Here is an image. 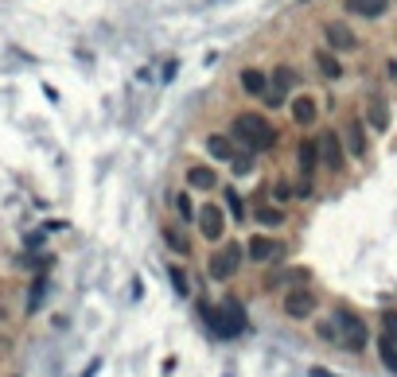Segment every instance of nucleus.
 <instances>
[{
  "label": "nucleus",
  "instance_id": "nucleus-9",
  "mask_svg": "<svg viewBox=\"0 0 397 377\" xmlns=\"http://www.w3.org/2000/svg\"><path fill=\"white\" fill-rule=\"evenodd\" d=\"M246 257L253 261V265H277V261L285 257V241L269 238V234H257V238H249Z\"/></svg>",
  "mask_w": 397,
  "mask_h": 377
},
{
  "label": "nucleus",
  "instance_id": "nucleus-29",
  "mask_svg": "<svg viewBox=\"0 0 397 377\" xmlns=\"http://www.w3.org/2000/svg\"><path fill=\"white\" fill-rule=\"evenodd\" d=\"M382 323H386V335L397 342V311L394 308H386V315H382Z\"/></svg>",
  "mask_w": 397,
  "mask_h": 377
},
{
  "label": "nucleus",
  "instance_id": "nucleus-3",
  "mask_svg": "<svg viewBox=\"0 0 397 377\" xmlns=\"http://www.w3.org/2000/svg\"><path fill=\"white\" fill-rule=\"evenodd\" d=\"M331 323H335V347L350 350V354H362V350H366V342H370V327H366V319L358 315V311H350V308H335Z\"/></svg>",
  "mask_w": 397,
  "mask_h": 377
},
{
  "label": "nucleus",
  "instance_id": "nucleus-6",
  "mask_svg": "<svg viewBox=\"0 0 397 377\" xmlns=\"http://www.w3.org/2000/svg\"><path fill=\"white\" fill-rule=\"evenodd\" d=\"M280 308H285V315H288V319L304 323V319L316 315L319 299H316V292H308L304 284H300V288H288V292H285V304H280Z\"/></svg>",
  "mask_w": 397,
  "mask_h": 377
},
{
  "label": "nucleus",
  "instance_id": "nucleus-13",
  "mask_svg": "<svg viewBox=\"0 0 397 377\" xmlns=\"http://www.w3.org/2000/svg\"><path fill=\"white\" fill-rule=\"evenodd\" d=\"M366 125L374 132H386L389 129V101L378 94V89H370L366 94Z\"/></svg>",
  "mask_w": 397,
  "mask_h": 377
},
{
  "label": "nucleus",
  "instance_id": "nucleus-14",
  "mask_svg": "<svg viewBox=\"0 0 397 377\" xmlns=\"http://www.w3.org/2000/svg\"><path fill=\"white\" fill-rule=\"evenodd\" d=\"M288 113H292V121H296L300 129H308V125H316V121H319V101L308 98V94H300V98L288 101Z\"/></svg>",
  "mask_w": 397,
  "mask_h": 377
},
{
  "label": "nucleus",
  "instance_id": "nucleus-2",
  "mask_svg": "<svg viewBox=\"0 0 397 377\" xmlns=\"http://www.w3.org/2000/svg\"><path fill=\"white\" fill-rule=\"evenodd\" d=\"M203 319L214 338H238L246 331V308L242 299H222V304H203Z\"/></svg>",
  "mask_w": 397,
  "mask_h": 377
},
{
  "label": "nucleus",
  "instance_id": "nucleus-11",
  "mask_svg": "<svg viewBox=\"0 0 397 377\" xmlns=\"http://www.w3.org/2000/svg\"><path fill=\"white\" fill-rule=\"evenodd\" d=\"M343 148H347V156L355 159H366V129H362V117L358 113H347V121H343Z\"/></svg>",
  "mask_w": 397,
  "mask_h": 377
},
{
  "label": "nucleus",
  "instance_id": "nucleus-27",
  "mask_svg": "<svg viewBox=\"0 0 397 377\" xmlns=\"http://www.w3.org/2000/svg\"><path fill=\"white\" fill-rule=\"evenodd\" d=\"M43 292H47V280H35V284H31V299H28V311H35L40 308V299H43Z\"/></svg>",
  "mask_w": 397,
  "mask_h": 377
},
{
  "label": "nucleus",
  "instance_id": "nucleus-30",
  "mask_svg": "<svg viewBox=\"0 0 397 377\" xmlns=\"http://www.w3.org/2000/svg\"><path fill=\"white\" fill-rule=\"evenodd\" d=\"M316 335L323 338V342H335V323H331V319H323V323L316 327Z\"/></svg>",
  "mask_w": 397,
  "mask_h": 377
},
{
  "label": "nucleus",
  "instance_id": "nucleus-4",
  "mask_svg": "<svg viewBox=\"0 0 397 377\" xmlns=\"http://www.w3.org/2000/svg\"><path fill=\"white\" fill-rule=\"evenodd\" d=\"M242 245L238 241H219V249H210L207 257V277L219 280V284H226V280H234L242 272Z\"/></svg>",
  "mask_w": 397,
  "mask_h": 377
},
{
  "label": "nucleus",
  "instance_id": "nucleus-20",
  "mask_svg": "<svg viewBox=\"0 0 397 377\" xmlns=\"http://www.w3.org/2000/svg\"><path fill=\"white\" fill-rule=\"evenodd\" d=\"M187 183L195 191H214L219 187V175H214L210 168H203V164H195V168H187Z\"/></svg>",
  "mask_w": 397,
  "mask_h": 377
},
{
  "label": "nucleus",
  "instance_id": "nucleus-26",
  "mask_svg": "<svg viewBox=\"0 0 397 377\" xmlns=\"http://www.w3.org/2000/svg\"><path fill=\"white\" fill-rule=\"evenodd\" d=\"M226 207H230V214H234V218H246V207H242V199H238V191H226Z\"/></svg>",
  "mask_w": 397,
  "mask_h": 377
},
{
  "label": "nucleus",
  "instance_id": "nucleus-15",
  "mask_svg": "<svg viewBox=\"0 0 397 377\" xmlns=\"http://www.w3.org/2000/svg\"><path fill=\"white\" fill-rule=\"evenodd\" d=\"M296 159H300V183H312V175H316V168H319L316 140H300V144H296Z\"/></svg>",
  "mask_w": 397,
  "mask_h": 377
},
{
  "label": "nucleus",
  "instance_id": "nucleus-24",
  "mask_svg": "<svg viewBox=\"0 0 397 377\" xmlns=\"http://www.w3.org/2000/svg\"><path fill=\"white\" fill-rule=\"evenodd\" d=\"M257 222H261V226H280V222H285V210H280V207H261Z\"/></svg>",
  "mask_w": 397,
  "mask_h": 377
},
{
  "label": "nucleus",
  "instance_id": "nucleus-17",
  "mask_svg": "<svg viewBox=\"0 0 397 377\" xmlns=\"http://www.w3.org/2000/svg\"><path fill=\"white\" fill-rule=\"evenodd\" d=\"M312 59H316V70H319L328 82H339V78H343V62H339L335 51L319 47V51H312Z\"/></svg>",
  "mask_w": 397,
  "mask_h": 377
},
{
  "label": "nucleus",
  "instance_id": "nucleus-1",
  "mask_svg": "<svg viewBox=\"0 0 397 377\" xmlns=\"http://www.w3.org/2000/svg\"><path fill=\"white\" fill-rule=\"evenodd\" d=\"M230 137H234V144H242L249 156L273 152V144H277V129H273L269 117L257 113V109H246V113H238V117L230 121Z\"/></svg>",
  "mask_w": 397,
  "mask_h": 377
},
{
  "label": "nucleus",
  "instance_id": "nucleus-12",
  "mask_svg": "<svg viewBox=\"0 0 397 377\" xmlns=\"http://www.w3.org/2000/svg\"><path fill=\"white\" fill-rule=\"evenodd\" d=\"M308 268L304 265H288V268H277V272H269L265 277V288H300V284H308Z\"/></svg>",
  "mask_w": 397,
  "mask_h": 377
},
{
  "label": "nucleus",
  "instance_id": "nucleus-28",
  "mask_svg": "<svg viewBox=\"0 0 397 377\" xmlns=\"http://www.w3.org/2000/svg\"><path fill=\"white\" fill-rule=\"evenodd\" d=\"M230 164H234V175H249V171H253V156H234L230 159Z\"/></svg>",
  "mask_w": 397,
  "mask_h": 377
},
{
  "label": "nucleus",
  "instance_id": "nucleus-21",
  "mask_svg": "<svg viewBox=\"0 0 397 377\" xmlns=\"http://www.w3.org/2000/svg\"><path fill=\"white\" fill-rule=\"evenodd\" d=\"M378 354H382V366H386V369H394V374H397V342H394L389 335H382V338H378Z\"/></svg>",
  "mask_w": 397,
  "mask_h": 377
},
{
  "label": "nucleus",
  "instance_id": "nucleus-18",
  "mask_svg": "<svg viewBox=\"0 0 397 377\" xmlns=\"http://www.w3.org/2000/svg\"><path fill=\"white\" fill-rule=\"evenodd\" d=\"M238 82H242V89H246L249 98H265V89H269V74L257 70V67H246L238 74Z\"/></svg>",
  "mask_w": 397,
  "mask_h": 377
},
{
  "label": "nucleus",
  "instance_id": "nucleus-22",
  "mask_svg": "<svg viewBox=\"0 0 397 377\" xmlns=\"http://www.w3.org/2000/svg\"><path fill=\"white\" fill-rule=\"evenodd\" d=\"M171 202H176V214H179V222H195L198 207L191 202V195H187V191H179V195H176Z\"/></svg>",
  "mask_w": 397,
  "mask_h": 377
},
{
  "label": "nucleus",
  "instance_id": "nucleus-7",
  "mask_svg": "<svg viewBox=\"0 0 397 377\" xmlns=\"http://www.w3.org/2000/svg\"><path fill=\"white\" fill-rule=\"evenodd\" d=\"M195 226H198V234H203L207 241H222V238H226V210H222L219 202H207V207H198Z\"/></svg>",
  "mask_w": 397,
  "mask_h": 377
},
{
  "label": "nucleus",
  "instance_id": "nucleus-8",
  "mask_svg": "<svg viewBox=\"0 0 397 377\" xmlns=\"http://www.w3.org/2000/svg\"><path fill=\"white\" fill-rule=\"evenodd\" d=\"M323 43H328V51H335V55H347V51H358V35H355V28L350 24H343V20H328L323 24Z\"/></svg>",
  "mask_w": 397,
  "mask_h": 377
},
{
  "label": "nucleus",
  "instance_id": "nucleus-23",
  "mask_svg": "<svg viewBox=\"0 0 397 377\" xmlns=\"http://www.w3.org/2000/svg\"><path fill=\"white\" fill-rule=\"evenodd\" d=\"M168 272H171V288H176L179 296H191V280H187V268H179V265H171Z\"/></svg>",
  "mask_w": 397,
  "mask_h": 377
},
{
  "label": "nucleus",
  "instance_id": "nucleus-5",
  "mask_svg": "<svg viewBox=\"0 0 397 377\" xmlns=\"http://www.w3.org/2000/svg\"><path fill=\"white\" fill-rule=\"evenodd\" d=\"M292 86H300V74L292 67H273V74H269V89H265V105H273V109H280L288 101V94H292Z\"/></svg>",
  "mask_w": 397,
  "mask_h": 377
},
{
  "label": "nucleus",
  "instance_id": "nucleus-25",
  "mask_svg": "<svg viewBox=\"0 0 397 377\" xmlns=\"http://www.w3.org/2000/svg\"><path fill=\"white\" fill-rule=\"evenodd\" d=\"M164 241H168V249H171V253H179V257H183V253H187V241L179 238L176 229H164Z\"/></svg>",
  "mask_w": 397,
  "mask_h": 377
},
{
  "label": "nucleus",
  "instance_id": "nucleus-31",
  "mask_svg": "<svg viewBox=\"0 0 397 377\" xmlns=\"http://www.w3.org/2000/svg\"><path fill=\"white\" fill-rule=\"evenodd\" d=\"M277 199H280V202H285V199H292V187H288L285 179H280V183H277Z\"/></svg>",
  "mask_w": 397,
  "mask_h": 377
},
{
  "label": "nucleus",
  "instance_id": "nucleus-10",
  "mask_svg": "<svg viewBox=\"0 0 397 377\" xmlns=\"http://www.w3.org/2000/svg\"><path fill=\"white\" fill-rule=\"evenodd\" d=\"M316 148H319V164H323V168L339 171L343 164H347V152H343V137H339L335 129L319 132V137H316Z\"/></svg>",
  "mask_w": 397,
  "mask_h": 377
},
{
  "label": "nucleus",
  "instance_id": "nucleus-19",
  "mask_svg": "<svg viewBox=\"0 0 397 377\" xmlns=\"http://www.w3.org/2000/svg\"><path fill=\"white\" fill-rule=\"evenodd\" d=\"M207 152H210V159H234V137H226V132H210Z\"/></svg>",
  "mask_w": 397,
  "mask_h": 377
},
{
  "label": "nucleus",
  "instance_id": "nucleus-16",
  "mask_svg": "<svg viewBox=\"0 0 397 377\" xmlns=\"http://www.w3.org/2000/svg\"><path fill=\"white\" fill-rule=\"evenodd\" d=\"M343 8L350 16H362V20H382L389 12V0H343Z\"/></svg>",
  "mask_w": 397,
  "mask_h": 377
}]
</instances>
